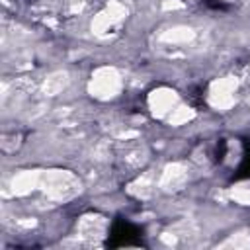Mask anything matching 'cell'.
Listing matches in <instances>:
<instances>
[{
    "label": "cell",
    "instance_id": "1",
    "mask_svg": "<svg viewBox=\"0 0 250 250\" xmlns=\"http://www.w3.org/2000/svg\"><path fill=\"white\" fill-rule=\"evenodd\" d=\"M39 189L53 203H66L82 191V182L68 170H45L41 172Z\"/></svg>",
    "mask_w": 250,
    "mask_h": 250
},
{
    "label": "cell",
    "instance_id": "2",
    "mask_svg": "<svg viewBox=\"0 0 250 250\" xmlns=\"http://www.w3.org/2000/svg\"><path fill=\"white\" fill-rule=\"evenodd\" d=\"M121 86H123L121 74L113 66H100L92 72V78L88 82V92L92 98L100 102H107L121 92Z\"/></svg>",
    "mask_w": 250,
    "mask_h": 250
},
{
    "label": "cell",
    "instance_id": "3",
    "mask_svg": "<svg viewBox=\"0 0 250 250\" xmlns=\"http://www.w3.org/2000/svg\"><path fill=\"white\" fill-rule=\"evenodd\" d=\"M238 82L232 76H223L211 82L209 86V94L207 100L211 104V107H215L217 111H227L234 105V94H236Z\"/></svg>",
    "mask_w": 250,
    "mask_h": 250
},
{
    "label": "cell",
    "instance_id": "4",
    "mask_svg": "<svg viewBox=\"0 0 250 250\" xmlns=\"http://www.w3.org/2000/svg\"><path fill=\"white\" fill-rule=\"evenodd\" d=\"M125 18H127V8L121 2L113 0L98 16H94V20H92V31L96 35H105L111 29H115Z\"/></svg>",
    "mask_w": 250,
    "mask_h": 250
},
{
    "label": "cell",
    "instance_id": "5",
    "mask_svg": "<svg viewBox=\"0 0 250 250\" xmlns=\"http://www.w3.org/2000/svg\"><path fill=\"white\" fill-rule=\"evenodd\" d=\"M105 230H107V219L98 213L82 215L76 223V234L90 244L100 242L105 236Z\"/></svg>",
    "mask_w": 250,
    "mask_h": 250
},
{
    "label": "cell",
    "instance_id": "6",
    "mask_svg": "<svg viewBox=\"0 0 250 250\" xmlns=\"http://www.w3.org/2000/svg\"><path fill=\"white\" fill-rule=\"evenodd\" d=\"M148 109L154 117L162 119V117H168L170 111L178 105V94L170 88H156L148 94Z\"/></svg>",
    "mask_w": 250,
    "mask_h": 250
},
{
    "label": "cell",
    "instance_id": "7",
    "mask_svg": "<svg viewBox=\"0 0 250 250\" xmlns=\"http://www.w3.org/2000/svg\"><path fill=\"white\" fill-rule=\"evenodd\" d=\"M188 166L182 162H170L162 168L158 178V188L164 191H178L188 182Z\"/></svg>",
    "mask_w": 250,
    "mask_h": 250
},
{
    "label": "cell",
    "instance_id": "8",
    "mask_svg": "<svg viewBox=\"0 0 250 250\" xmlns=\"http://www.w3.org/2000/svg\"><path fill=\"white\" fill-rule=\"evenodd\" d=\"M39 180H41V172L39 170H23L20 174H16L10 182V193L12 195H27L33 189L39 188Z\"/></svg>",
    "mask_w": 250,
    "mask_h": 250
},
{
    "label": "cell",
    "instance_id": "9",
    "mask_svg": "<svg viewBox=\"0 0 250 250\" xmlns=\"http://www.w3.org/2000/svg\"><path fill=\"white\" fill-rule=\"evenodd\" d=\"M152 189H154V174H152V172L141 174L139 178H135V180L127 186V191H129L133 197H137V199H146V197H150Z\"/></svg>",
    "mask_w": 250,
    "mask_h": 250
},
{
    "label": "cell",
    "instance_id": "10",
    "mask_svg": "<svg viewBox=\"0 0 250 250\" xmlns=\"http://www.w3.org/2000/svg\"><path fill=\"white\" fill-rule=\"evenodd\" d=\"M70 82V76L66 70H55L43 80V94L45 96H57L61 94Z\"/></svg>",
    "mask_w": 250,
    "mask_h": 250
},
{
    "label": "cell",
    "instance_id": "11",
    "mask_svg": "<svg viewBox=\"0 0 250 250\" xmlns=\"http://www.w3.org/2000/svg\"><path fill=\"white\" fill-rule=\"evenodd\" d=\"M193 37H195V31L188 25H174L160 35V39L170 45H186V43L193 41Z\"/></svg>",
    "mask_w": 250,
    "mask_h": 250
},
{
    "label": "cell",
    "instance_id": "12",
    "mask_svg": "<svg viewBox=\"0 0 250 250\" xmlns=\"http://www.w3.org/2000/svg\"><path fill=\"white\" fill-rule=\"evenodd\" d=\"M193 117H195V111H193L191 107H188V105H176V107L170 111V115H168L166 119H168L170 125L178 127V125H184V123L191 121Z\"/></svg>",
    "mask_w": 250,
    "mask_h": 250
},
{
    "label": "cell",
    "instance_id": "13",
    "mask_svg": "<svg viewBox=\"0 0 250 250\" xmlns=\"http://www.w3.org/2000/svg\"><path fill=\"white\" fill-rule=\"evenodd\" d=\"M145 160H146V148H145L143 145H141V146H133V148L123 156V162H125L127 166H131V168L143 166Z\"/></svg>",
    "mask_w": 250,
    "mask_h": 250
},
{
    "label": "cell",
    "instance_id": "14",
    "mask_svg": "<svg viewBox=\"0 0 250 250\" xmlns=\"http://www.w3.org/2000/svg\"><path fill=\"white\" fill-rule=\"evenodd\" d=\"M223 248H250V236L246 232H236L221 244Z\"/></svg>",
    "mask_w": 250,
    "mask_h": 250
},
{
    "label": "cell",
    "instance_id": "15",
    "mask_svg": "<svg viewBox=\"0 0 250 250\" xmlns=\"http://www.w3.org/2000/svg\"><path fill=\"white\" fill-rule=\"evenodd\" d=\"M230 197L240 203V205H250V188H242V186H236L230 189Z\"/></svg>",
    "mask_w": 250,
    "mask_h": 250
},
{
    "label": "cell",
    "instance_id": "16",
    "mask_svg": "<svg viewBox=\"0 0 250 250\" xmlns=\"http://www.w3.org/2000/svg\"><path fill=\"white\" fill-rule=\"evenodd\" d=\"M86 6V0H64V10L68 14H78Z\"/></svg>",
    "mask_w": 250,
    "mask_h": 250
}]
</instances>
